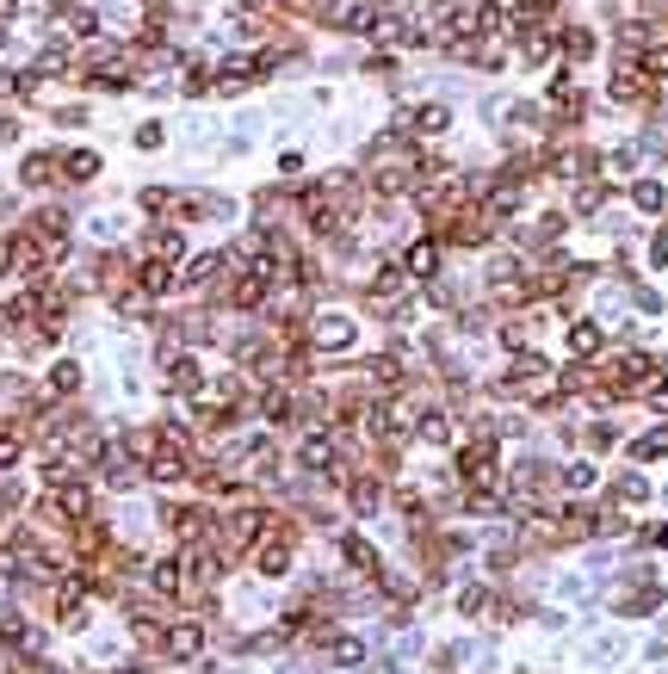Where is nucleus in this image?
<instances>
[{
  "mask_svg": "<svg viewBox=\"0 0 668 674\" xmlns=\"http://www.w3.org/2000/svg\"><path fill=\"white\" fill-rule=\"evenodd\" d=\"M62 180H75V186L100 180V155H93V148H68V155H62Z\"/></svg>",
  "mask_w": 668,
  "mask_h": 674,
  "instance_id": "7",
  "label": "nucleus"
},
{
  "mask_svg": "<svg viewBox=\"0 0 668 674\" xmlns=\"http://www.w3.org/2000/svg\"><path fill=\"white\" fill-rule=\"evenodd\" d=\"M198 650H205V625H198V619H180V625L161 631V656H167V662H192Z\"/></svg>",
  "mask_w": 668,
  "mask_h": 674,
  "instance_id": "3",
  "label": "nucleus"
},
{
  "mask_svg": "<svg viewBox=\"0 0 668 674\" xmlns=\"http://www.w3.org/2000/svg\"><path fill=\"white\" fill-rule=\"evenodd\" d=\"M50 6H56V12H75V6H81V0H50Z\"/></svg>",
  "mask_w": 668,
  "mask_h": 674,
  "instance_id": "22",
  "label": "nucleus"
},
{
  "mask_svg": "<svg viewBox=\"0 0 668 674\" xmlns=\"http://www.w3.org/2000/svg\"><path fill=\"white\" fill-rule=\"evenodd\" d=\"M161 378H167V390H180V397H198L205 390V365L192 359V353H161Z\"/></svg>",
  "mask_w": 668,
  "mask_h": 674,
  "instance_id": "1",
  "label": "nucleus"
},
{
  "mask_svg": "<svg viewBox=\"0 0 668 674\" xmlns=\"http://www.w3.org/2000/svg\"><path fill=\"white\" fill-rule=\"evenodd\" d=\"M136 148H161V124H142L136 131Z\"/></svg>",
  "mask_w": 668,
  "mask_h": 674,
  "instance_id": "21",
  "label": "nucleus"
},
{
  "mask_svg": "<svg viewBox=\"0 0 668 674\" xmlns=\"http://www.w3.org/2000/svg\"><path fill=\"white\" fill-rule=\"evenodd\" d=\"M328 656H334L341 669H359V662H366V644H359V638H334V644H328Z\"/></svg>",
  "mask_w": 668,
  "mask_h": 674,
  "instance_id": "15",
  "label": "nucleus"
},
{
  "mask_svg": "<svg viewBox=\"0 0 668 674\" xmlns=\"http://www.w3.org/2000/svg\"><path fill=\"white\" fill-rule=\"evenodd\" d=\"M118 674H136V669H118Z\"/></svg>",
  "mask_w": 668,
  "mask_h": 674,
  "instance_id": "23",
  "label": "nucleus"
},
{
  "mask_svg": "<svg viewBox=\"0 0 668 674\" xmlns=\"http://www.w3.org/2000/svg\"><path fill=\"white\" fill-rule=\"evenodd\" d=\"M458 606H464V613H471V619H477V613H489V606H495V600H489V588H464V600H458Z\"/></svg>",
  "mask_w": 668,
  "mask_h": 674,
  "instance_id": "17",
  "label": "nucleus"
},
{
  "mask_svg": "<svg viewBox=\"0 0 668 674\" xmlns=\"http://www.w3.org/2000/svg\"><path fill=\"white\" fill-rule=\"evenodd\" d=\"M19 180H25V186H50V180H62V155H50V148H44V155H25V161H19Z\"/></svg>",
  "mask_w": 668,
  "mask_h": 674,
  "instance_id": "6",
  "label": "nucleus"
},
{
  "mask_svg": "<svg viewBox=\"0 0 668 674\" xmlns=\"http://www.w3.org/2000/svg\"><path fill=\"white\" fill-rule=\"evenodd\" d=\"M50 390H56V397H75V390H81V365H75V359L50 365Z\"/></svg>",
  "mask_w": 668,
  "mask_h": 674,
  "instance_id": "13",
  "label": "nucleus"
},
{
  "mask_svg": "<svg viewBox=\"0 0 668 674\" xmlns=\"http://www.w3.org/2000/svg\"><path fill=\"white\" fill-rule=\"evenodd\" d=\"M458 477H464L471 489H495V445H489V439H471V445L458 452Z\"/></svg>",
  "mask_w": 668,
  "mask_h": 674,
  "instance_id": "2",
  "label": "nucleus"
},
{
  "mask_svg": "<svg viewBox=\"0 0 668 674\" xmlns=\"http://www.w3.org/2000/svg\"><path fill=\"white\" fill-rule=\"evenodd\" d=\"M569 353H582V359L600 353V328H594V322H575V328H569Z\"/></svg>",
  "mask_w": 668,
  "mask_h": 674,
  "instance_id": "14",
  "label": "nucleus"
},
{
  "mask_svg": "<svg viewBox=\"0 0 668 674\" xmlns=\"http://www.w3.org/2000/svg\"><path fill=\"white\" fill-rule=\"evenodd\" d=\"M341 550H347V563L359 569V575H384V563H378V550L366 539H341Z\"/></svg>",
  "mask_w": 668,
  "mask_h": 674,
  "instance_id": "9",
  "label": "nucleus"
},
{
  "mask_svg": "<svg viewBox=\"0 0 668 674\" xmlns=\"http://www.w3.org/2000/svg\"><path fill=\"white\" fill-rule=\"evenodd\" d=\"M402 267H408V278H433V272H439V248H433V242H414Z\"/></svg>",
  "mask_w": 668,
  "mask_h": 674,
  "instance_id": "10",
  "label": "nucleus"
},
{
  "mask_svg": "<svg viewBox=\"0 0 668 674\" xmlns=\"http://www.w3.org/2000/svg\"><path fill=\"white\" fill-rule=\"evenodd\" d=\"M563 483H569V489H588V483H594V470H588V464H569V470H563Z\"/></svg>",
  "mask_w": 668,
  "mask_h": 674,
  "instance_id": "20",
  "label": "nucleus"
},
{
  "mask_svg": "<svg viewBox=\"0 0 668 674\" xmlns=\"http://www.w3.org/2000/svg\"><path fill=\"white\" fill-rule=\"evenodd\" d=\"M0 644H6V650H31V644H37V631H31L19 613H6V619H0Z\"/></svg>",
  "mask_w": 668,
  "mask_h": 674,
  "instance_id": "11",
  "label": "nucleus"
},
{
  "mask_svg": "<svg viewBox=\"0 0 668 674\" xmlns=\"http://www.w3.org/2000/svg\"><path fill=\"white\" fill-rule=\"evenodd\" d=\"M408 131L414 136H439L446 131V106H414V112H408Z\"/></svg>",
  "mask_w": 668,
  "mask_h": 674,
  "instance_id": "12",
  "label": "nucleus"
},
{
  "mask_svg": "<svg viewBox=\"0 0 668 674\" xmlns=\"http://www.w3.org/2000/svg\"><path fill=\"white\" fill-rule=\"evenodd\" d=\"M644 75H656V81L668 75V44H656V50H644Z\"/></svg>",
  "mask_w": 668,
  "mask_h": 674,
  "instance_id": "18",
  "label": "nucleus"
},
{
  "mask_svg": "<svg viewBox=\"0 0 668 674\" xmlns=\"http://www.w3.org/2000/svg\"><path fill=\"white\" fill-rule=\"evenodd\" d=\"M638 205H644V211H663V186L644 180V186H638Z\"/></svg>",
  "mask_w": 668,
  "mask_h": 674,
  "instance_id": "19",
  "label": "nucleus"
},
{
  "mask_svg": "<svg viewBox=\"0 0 668 674\" xmlns=\"http://www.w3.org/2000/svg\"><path fill=\"white\" fill-rule=\"evenodd\" d=\"M142 254H155V261H173V267H180V254H186V242H180V229H155V236L142 242Z\"/></svg>",
  "mask_w": 668,
  "mask_h": 674,
  "instance_id": "8",
  "label": "nucleus"
},
{
  "mask_svg": "<svg viewBox=\"0 0 668 674\" xmlns=\"http://www.w3.org/2000/svg\"><path fill=\"white\" fill-rule=\"evenodd\" d=\"M632 452H638V458H663V452H668V427H656L650 439H638Z\"/></svg>",
  "mask_w": 668,
  "mask_h": 674,
  "instance_id": "16",
  "label": "nucleus"
},
{
  "mask_svg": "<svg viewBox=\"0 0 668 674\" xmlns=\"http://www.w3.org/2000/svg\"><path fill=\"white\" fill-rule=\"evenodd\" d=\"M297 458H303V470H334V464H341V445H334L328 433H310V439L297 445Z\"/></svg>",
  "mask_w": 668,
  "mask_h": 674,
  "instance_id": "5",
  "label": "nucleus"
},
{
  "mask_svg": "<svg viewBox=\"0 0 668 674\" xmlns=\"http://www.w3.org/2000/svg\"><path fill=\"white\" fill-rule=\"evenodd\" d=\"M310 341H316V347H328V353H341V347H353V322H347V316H316Z\"/></svg>",
  "mask_w": 668,
  "mask_h": 674,
  "instance_id": "4",
  "label": "nucleus"
}]
</instances>
